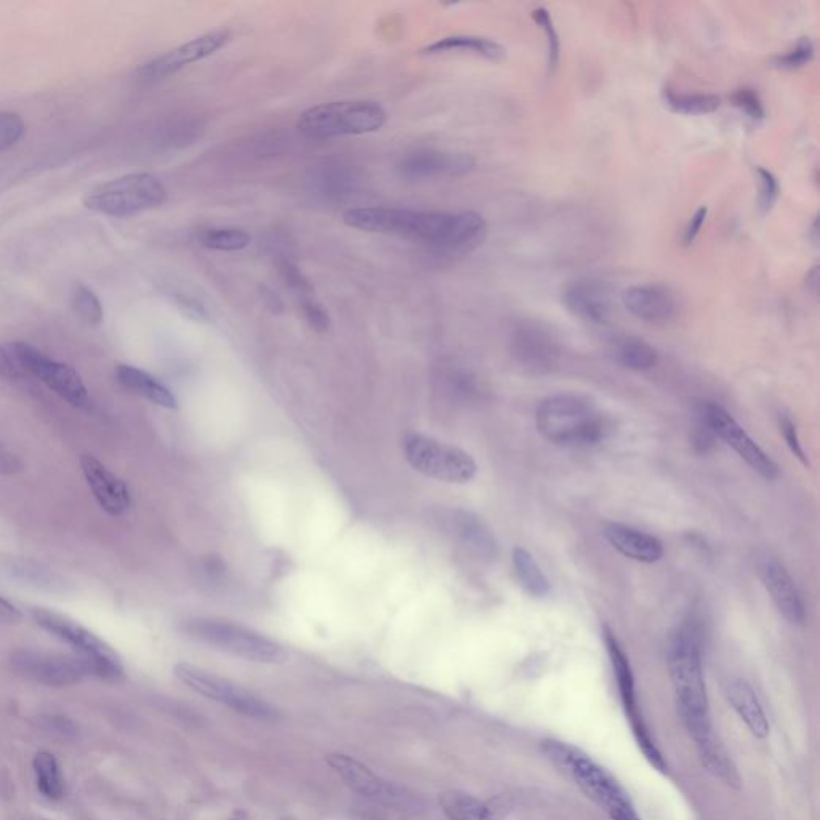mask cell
Listing matches in <instances>:
<instances>
[{"mask_svg": "<svg viewBox=\"0 0 820 820\" xmlns=\"http://www.w3.org/2000/svg\"><path fill=\"white\" fill-rule=\"evenodd\" d=\"M614 292L609 282L599 278H577L566 284L563 303L574 316L591 324H606L611 319Z\"/></svg>", "mask_w": 820, "mask_h": 820, "instance_id": "19", "label": "cell"}, {"mask_svg": "<svg viewBox=\"0 0 820 820\" xmlns=\"http://www.w3.org/2000/svg\"><path fill=\"white\" fill-rule=\"evenodd\" d=\"M513 569H515L519 585L529 595L534 598H543L550 593V580L542 571L539 563L535 561L531 551L523 547H516L513 550Z\"/></svg>", "mask_w": 820, "mask_h": 820, "instance_id": "30", "label": "cell"}, {"mask_svg": "<svg viewBox=\"0 0 820 820\" xmlns=\"http://www.w3.org/2000/svg\"><path fill=\"white\" fill-rule=\"evenodd\" d=\"M404 455L415 471L443 483L467 484L478 473V463L467 451L430 436H407Z\"/></svg>", "mask_w": 820, "mask_h": 820, "instance_id": "9", "label": "cell"}, {"mask_svg": "<svg viewBox=\"0 0 820 820\" xmlns=\"http://www.w3.org/2000/svg\"><path fill=\"white\" fill-rule=\"evenodd\" d=\"M167 201V188L151 173H129L92 189L84 199L87 209L108 217L124 218L157 209Z\"/></svg>", "mask_w": 820, "mask_h": 820, "instance_id": "7", "label": "cell"}, {"mask_svg": "<svg viewBox=\"0 0 820 820\" xmlns=\"http://www.w3.org/2000/svg\"><path fill=\"white\" fill-rule=\"evenodd\" d=\"M117 382L124 386L125 390L138 394L141 398L148 399L156 406L164 409H177L178 401L175 394L170 391L169 386L159 382L154 375L148 374L146 370L129 364H119L116 367Z\"/></svg>", "mask_w": 820, "mask_h": 820, "instance_id": "26", "label": "cell"}, {"mask_svg": "<svg viewBox=\"0 0 820 820\" xmlns=\"http://www.w3.org/2000/svg\"><path fill=\"white\" fill-rule=\"evenodd\" d=\"M625 310L649 324H668L680 314V297L675 290L659 282L636 284L622 295Z\"/></svg>", "mask_w": 820, "mask_h": 820, "instance_id": "17", "label": "cell"}, {"mask_svg": "<svg viewBox=\"0 0 820 820\" xmlns=\"http://www.w3.org/2000/svg\"><path fill=\"white\" fill-rule=\"evenodd\" d=\"M278 266L282 281H284L290 292H294L298 302L303 303L306 300H311V298H316L314 297V289L311 286L310 279L306 278L303 271L292 260L282 258Z\"/></svg>", "mask_w": 820, "mask_h": 820, "instance_id": "39", "label": "cell"}, {"mask_svg": "<svg viewBox=\"0 0 820 820\" xmlns=\"http://www.w3.org/2000/svg\"><path fill=\"white\" fill-rule=\"evenodd\" d=\"M25 614L20 607L15 606L12 601L0 595V624L17 625L23 620Z\"/></svg>", "mask_w": 820, "mask_h": 820, "instance_id": "49", "label": "cell"}, {"mask_svg": "<svg viewBox=\"0 0 820 820\" xmlns=\"http://www.w3.org/2000/svg\"><path fill=\"white\" fill-rule=\"evenodd\" d=\"M386 117L385 108L377 101H332L306 109L298 117L297 127L305 137L326 140L377 132L385 125Z\"/></svg>", "mask_w": 820, "mask_h": 820, "instance_id": "6", "label": "cell"}, {"mask_svg": "<svg viewBox=\"0 0 820 820\" xmlns=\"http://www.w3.org/2000/svg\"><path fill=\"white\" fill-rule=\"evenodd\" d=\"M756 178H758V185H760V196H758V204L764 214H768L769 210L774 207L777 199H779L780 185L776 175L771 170L764 169V167H756Z\"/></svg>", "mask_w": 820, "mask_h": 820, "instance_id": "43", "label": "cell"}, {"mask_svg": "<svg viewBox=\"0 0 820 820\" xmlns=\"http://www.w3.org/2000/svg\"><path fill=\"white\" fill-rule=\"evenodd\" d=\"M603 534L620 555L638 563L654 564L664 556V543L636 527L622 523H607Z\"/></svg>", "mask_w": 820, "mask_h": 820, "instance_id": "23", "label": "cell"}, {"mask_svg": "<svg viewBox=\"0 0 820 820\" xmlns=\"http://www.w3.org/2000/svg\"><path fill=\"white\" fill-rule=\"evenodd\" d=\"M532 20L547 37L548 71L553 73L559 66V60H561V41H559L555 23H553V18H551L550 12L545 7H537V9L532 10Z\"/></svg>", "mask_w": 820, "mask_h": 820, "instance_id": "38", "label": "cell"}, {"mask_svg": "<svg viewBox=\"0 0 820 820\" xmlns=\"http://www.w3.org/2000/svg\"><path fill=\"white\" fill-rule=\"evenodd\" d=\"M343 222L367 233L386 234L420 242L444 257H463L478 249L487 236V223L476 212L361 207L346 210Z\"/></svg>", "mask_w": 820, "mask_h": 820, "instance_id": "1", "label": "cell"}, {"mask_svg": "<svg viewBox=\"0 0 820 820\" xmlns=\"http://www.w3.org/2000/svg\"><path fill=\"white\" fill-rule=\"evenodd\" d=\"M811 241L814 242V244H817V241H819V226H817V218H814V222H812Z\"/></svg>", "mask_w": 820, "mask_h": 820, "instance_id": "52", "label": "cell"}, {"mask_svg": "<svg viewBox=\"0 0 820 820\" xmlns=\"http://www.w3.org/2000/svg\"><path fill=\"white\" fill-rule=\"evenodd\" d=\"M732 105L739 109L740 113L745 114L748 119L753 122L763 121L766 117V109H764L763 100H761L760 93L756 92L752 87H740L731 95Z\"/></svg>", "mask_w": 820, "mask_h": 820, "instance_id": "40", "label": "cell"}, {"mask_svg": "<svg viewBox=\"0 0 820 820\" xmlns=\"http://www.w3.org/2000/svg\"><path fill=\"white\" fill-rule=\"evenodd\" d=\"M230 39L231 34L228 31H223V29L194 37L191 41L181 44L177 49L162 53L159 57L149 60L145 65H141L137 69V79L146 82V84L167 79V77L177 74L185 66L193 65L196 61L214 55L215 52L225 47Z\"/></svg>", "mask_w": 820, "mask_h": 820, "instance_id": "15", "label": "cell"}, {"mask_svg": "<svg viewBox=\"0 0 820 820\" xmlns=\"http://www.w3.org/2000/svg\"><path fill=\"white\" fill-rule=\"evenodd\" d=\"M25 468L17 454H13L9 447L0 444V475L15 476Z\"/></svg>", "mask_w": 820, "mask_h": 820, "instance_id": "48", "label": "cell"}, {"mask_svg": "<svg viewBox=\"0 0 820 820\" xmlns=\"http://www.w3.org/2000/svg\"><path fill=\"white\" fill-rule=\"evenodd\" d=\"M615 359L625 369L644 372L657 366L659 354L651 343L640 337H625L615 345Z\"/></svg>", "mask_w": 820, "mask_h": 820, "instance_id": "31", "label": "cell"}, {"mask_svg": "<svg viewBox=\"0 0 820 820\" xmlns=\"http://www.w3.org/2000/svg\"><path fill=\"white\" fill-rule=\"evenodd\" d=\"M702 633L696 619L689 620L673 636L668 651V670L675 691L676 710L684 728L696 742L699 755L720 745L713 732L707 684L702 665Z\"/></svg>", "mask_w": 820, "mask_h": 820, "instance_id": "2", "label": "cell"}, {"mask_svg": "<svg viewBox=\"0 0 820 820\" xmlns=\"http://www.w3.org/2000/svg\"><path fill=\"white\" fill-rule=\"evenodd\" d=\"M459 534L463 542L467 543L471 550L481 558H495L497 555V542L494 535L489 531V527L470 513H460Z\"/></svg>", "mask_w": 820, "mask_h": 820, "instance_id": "33", "label": "cell"}, {"mask_svg": "<svg viewBox=\"0 0 820 820\" xmlns=\"http://www.w3.org/2000/svg\"><path fill=\"white\" fill-rule=\"evenodd\" d=\"M199 241L207 249L236 252L249 247L252 238L247 231L239 228H210L202 231Z\"/></svg>", "mask_w": 820, "mask_h": 820, "instance_id": "35", "label": "cell"}, {"mask_svg": "<svg viewBox=\"0 0 820 820\" xmlns=\"http://www.w3.org/2000/svg\"><path fill=\"white\" fill-rule=\"evenodd\" d=\"M173 673L180 683L185 684L186 688L196 692L199 696L225 705L247 718L273 720L276 716V710L268 702L255 696L254 692L215 673L205 672L202 668L189 664L175 665Z\"/></svg>", "mask_w": 820, "mask_h": 820, "instance_id": "10", "label": "cell"}, {"mask_svg": "<svg viewBox=\"0 0 820 820\" xmlns=\"http://www.w3.org/2000/svg\"><path fill=\"white\" fill-rule=\"evenodd\" d=\"M300 308H302L303 316H305L306 321H308V324H310L314 330H318V332H326V330L329 329V313H327L324 305L319 303L316 298H311V300H306V302L300 303Z\"/></svg>", "mask_w": 820, "mask_h": 820, "instance_id": "45", "label": "cell"}, {"mask_svg": "<svg viewBox=\"0 0 820 820\" xmlns=\"http://www.w3.org/2000/svg\"><path fill=\"white\" fill-rule=\"evenodd\" d=\"M716 441L718 439H716L715 433H713L712 427L708 423L707 415L702 409V404H700L697 407L696 422H694L691 431L692 447H694L697 454H708L715 447Z\"/></svg>", "mask_w": 820, "mask_h": 820, "instance_id": "42", "label": "cell"}, {"mask_svg": "<svg viewBox=\"0 0 820 820\" xmlns=\"http://www.w3.org/2000/svg\"><path fill=\"white\" fill-rule=\"evenodd\" d=\"M760 577L779 614L788 624L803 625L806 620L803 598L784 564L776 559H766L761 564Z\"/></svg>", "mask_w": 820, "mask_h": 820, "instance_id": "22", "label": "cell"}, {"mask_svg": "<svg viewBox=\"0 0 820 820\" xmlns=\"http://www.w3.org/2000/svg\"><path fill=\"white\" fill-rule=\"evenodd\" d=\"M612 820H640L638 814H636L635 809L633 811L622 812V814H617V816L611 817Z\"/></svg>", "mask_w": 820, "mask_h": 820, "instance_id": "51", "label": "cell"}, {"mask_svg": "<svg viewBox=\"0 0 820 820\" xmlns=\"http://www.w3.org/2000/svg\"><path fill=\"white\" fill-rule=\"evenodd\" d=\"M327 763L337 772L343 784L358 795L380 801V803L393 804V806L404 801V795L399 792L398 788L380 779L372 769L367 768L366 764L354 760L351 756L343 755V753H330L327 756Z\"/></svg>", "mask_w": 820, "mask_h": 820, "instance_id": "21", "label": "cell"}, {"mask_svg": "<svg viewBox=\"0 0 820 820\" xmlns=\"http://www.w3.org/2000/svg\"><path fill=\"white\" fill-rule=\"evenodd\" d=\"M81 470L93 499L97 500L106 515L122 516L132 507V491L129 484L109 470L97 457L90 454L82 455Z\"/></svg>", "mask_w": 820, "mask_h": 820, "instance_id": "20", "label": "cell"}, {"mask_svg": "<svg viewBox=\"0 0 820 820\" xmlns=\"http://www.w3.org/2000/svg\"><path fill=\"white\" fill-rule=\"evenodd\" d=\"M510 353L526 372L542 375L558 366L561 345L547 326L523 319L511 329Z\"/></svg>", "mask_w": 820, "mask_h": 820, "instance_id": "13", "label": "cell"}, {"mask_svg": "<svg viewBox=\"0 0 820 820\" xmlns=\"http://www.w3.org/2000/svg\"><path fill=\"white\" fill-rule=\"evenodd\" d=\"M604 644H606L607 656L611 660L612 670H614L615 681H617V688H619L620 700L624 705L625 713H627L628 720L632 724V728L641 726L644 723L643 716L638 710V702H636V688L635 676H633L632 665L625 654L622 644L617 640L611 628H603Z\"/></svg>", "mask_w": 820, "mask_h": 820, "instance_id": "25", "label": "cell"}, {"mask_svg": "<svg viewBox=\"0 0 820 820\" xmlns=\"http://www.w3.org/2000/svg\"><path fill=\"white\" fill-rule=\"evenodd\" d=\"M535 425L548 443L571 449L603 443L611 431L609 420L595 402L572 393L543 399L535 412Z\"/></svg>", "mask_w": 820, "mask_h": 820, "instance_id": "3", "label": "cell"}, {"mask_svg": "<svg viewBox=\"0 0 820 820\" xmlns=\"http://www.w3.org/2000/svg\"><path fill=\"white\" fill-rule=\"evenodd\" d=\"M233 820H239V819H233Z\"/></svg>", "mask_w": 820, "mask_h": 820, "instance_id": "54", "label": "cell"}, {"mask_svg": "<svg viewBox=\"0 0 820 820\" xmlns=\"http://www.w3.org/2000/svg\"><path fill=\"white\" fill-rule=\"evenodd\" d=\"M779 428L780 435L784 436L785 443H787L790 452H792L796 459L800 460L803 465H808V457H806V452H804L803 444H801L800 436H798V431H796L793 420L790 419L788 415H779Z\"/></svg>", "mask_w": 820, "mask_h": 820, "instance_id": "44", "label": "cell"}, {"mask_svg": "<svg viewBox=\"0 0 820 820\" xmlns=\"http://www.w3.org/2000/svg\"><path fill=\"white\" fill-rule=\"evenodd\" d=\"M7 348L21 369L25 370V374L36 377L63 401L68 402L69 406L77 409L89 406V388L76 369L65 362L50 358L29 343L13 342Z\"/></svg>", "mask_w": 820, "mask_h": 820, "instance_id": "11", "label": "cell"}, {"mask_svg": "<svg viewBox=\"0 0 820 820\" xmlns=\"http://www.w3.org/2000/svg\"><path fill=\"white\" fill-rule=\"evenodd\" d=\"M664 101L673 113L686 116H705L715 113L721 106V98L715 93L676 92L672 89L664 90Z\"/></svg>", "mask_w": 820, "mask_h": 820, "instance_id": "32", "label": "cell"}, {"mask_svg": "<svg viewBox=\"0 0 820 820\" xmlns=\"http://www.w3.org/2000/svg\"><path fill=\"white\" fill-rule=\"evenodd\" d=\"M34 772H36L37 788L49 800H60L65 793L60 766L52 753H37L34 758Z\"/></svg>", "mask_w": 820, "mask_h": 820, "instance_id": "34", "label": "cell"}, {"mask_svg": "<svg viewBox=\"0 0 820 820\" xmlns=\"http://www.w3.org/2000/svg\"><path fill=\"white\" fill-rule=\"evenodd\" d=\"M31 615L42 630L63 641L66 646L73 649L76 656L82 657L90 665L92 676L106 681L121 680L124 676L121 659L111 646L95 633L77 624L76 620L45 607H33Z\"/></svg>", "mask_w": 820, "mask_h": 820, "instance_id": "8", "label": "cell"}, {"mask_svg": "<svg viewBox=\"0 0 820 820\" xmlns=\"http://www.w3.org/2000/svg\"><path fill=\"white\" fill-rule=\"evenodd\" d=\"M707 215V207H700V209H697L696 212L692 214V217L689 218V222L686 223L683 231L684 246H692V244L696 242L697 236H699L700 230H702V226H704L705 220H707Z\"/></svg>", "mask_w": 820, "mask_h": 820, "instance_id": "47", "label": "cell"}, {"mask_svg": "<svg viewBox=\"0 0 820 820\" xmlns=\"http://www.w3.org/2000/svg\"><path fill=\"white\" fill-rule=\"evenodd\" d=\"M183 632L197 643L255 664H284L286 649L262 633L228 620L194 617L183 622Z\"/></svg>", "mask_w": 820, "mask_h": 820, "instance_id": "4", "label": "cell"}, {"mask_svg": "<svg viewBox=\"0 0 820 820\" xmlns=\"http://www.w3.org/2000/svg\"><path fill=\"white\" fill-rule=\"evenodd\" d=\"M476 161L470 154L419 149L402 157L398 164L402 178L412 181L438 177H462L475 169Z\"/></svg>", "mask_w": 820, "mask_h": 820, "instance_id": "18", "label": "cell"}, {"mask_svg": "<svg viewBox=\"0 0 820 820\" xmlns=\"http://www.w3.org/2000/svg\"><path fill=\"white\" fill-rule=\"evenodd\" d=\"M10 664L23 680L49 688H68L92 676L90 665L76 654L20 649L13 652Z\"/></svg>", "mask_w": 820, "mask_h": 820, "instance_id": "12", "label": "cell"}, {"mask_svg": "<svg viewBox=\"0 0 820 820\" xmlns=\"http://www.w3.org/2000/svg\"><path fill=\"white\" fill-rule=\"evenodd\" d=\"M806 287L812 295L819 294V266H812L806 276Z\"/></svg>", "mask_w": 820, "mask_h": 820, "instance_id": "50", "label": "cell"}, {"mask_svg": "<svg viewBox=\"0 0 820 820\" xmlns=\"http://www.w3.org/2000/svg\"><path fill=\"white\" fill-rule=\"evenodd\" d=\"M423 55H444V53H470L486 60L499 61L505 57V49L499 42L473 34H455L443 37L422 49Z\"/></svg>", "mask_w": 820, "mask_h": 820, "instance_id": "28", "label": "cell"}, {"mask_svg": "<svg viewBox=\"0 0 820 820\" xmlns=\"http://www.w3.org/2000/svg\"><path fill=\"white\" fill-rule=\"evenodd\" d=\"M25 121L20 114L0 111V153L9 151L25 135Z\"/></svg>", "mask_w": 820, "mask_h": 820, "instance_id": "41", "label": "cell"}, {"mask_svg": "<svg viewBox=\"0 0 820 820\" xmlns=\"http://www.w3.org/2000/svg\"><path fill=\"white\" fill-rule=\"evenodd\" d=\"M26 820H42V819H26Z\"/></svg>", "mask_w": 820, "mask_h": 820, "instance_id": "53", "label": "cell"}, {"mask_svg": "<svg viewBox=\"0 0 820 820\" xmlns=\"http://www.w3.org/2000/svg\"><path fill=\"white\" fill-rule=\"evenodd\" d=\"M708 423L715 433L716 439H720L724 444H728L732 451L739 455L740 459L747 463L748 467L756 471L761 478L776 479L779 476L777 463L761 449L752 436L748 435L744 428L740 427L736 419L729 414L728 410L718 406L715 402H704L702 404Z\"/></svg>", "mask_w": 820, "mask_h": 820, "instance_id": "14", "label": "cell"}, {"mask_svg": "<svg viewBox=\"0 0 820 820\" xmlns=\"http://www.w3.org/2000/svg\"><path fill=\"white\" fill-rule=\"evenodd\" d=\"M0 377L10 382L21 380L25 377V370L15 361L7 346H0Z\"/></svg>", "mask_w": 820, "mask_h": 820, "instance_id": "46", "label": "cell"}, {"mask_svg": "<svg viewBox=\"0 0 820 820\" xmlns=\"http://www.w3.org/2000/svg\"><path fill=\"white\" fill-rule=\"evenodd\" d=\"M542 750L548 760L566 772L609 816L635 809L624 787L606 769L591 760L587 753L558 740H545Z\"/></svg>", "mask_w": 820, "mask_h": 820, "instance_id": "5", "label": "cell"}, {"mask_svg": "<svg viewBox=\"0 0 820 820\" xmlns=\"http://www.w3.org/2000/svg\"><path fill=\"white\" fill-rule=\"evenodd\" d=\"M71 308L77 318L89 326H100L105 319V310H103L100 298L92 289L82 284L74 287L73 294H71Z\"/></svg>", "mask_w": 820, "mask_h": 820, "instance_id": "36", "label": "cell"}, {"mask_svg": "<svg viewBox=\"0 0 820 820\" xmlns=\"http://www.w3.org/2000/svg\"><path fill=\"white\" fill-rule=\"evenodd\" d=\"M308 183L319 196L342 201L358 189L359 177L353 165L338 159H324L313 165Z\"/></svg>", "mask_w": 820, "mask_h": 820, "instance_id": "24", "label": "cell"}, {"mask_svg": "<svg viewBox=\"0 0 820 820\" xmlns=\"http://www.w3.org/2000/svg\"><path fill=\"white\" fill-rule=\"evenodd\" d=\"M816 55V47L809 37H801L800 41L793 45L792 49L785 53H780L772 58L771 66L782 69V71H796L811 63Z\"/></svg>", "mask_w": 820, "mask_h": 820, "instance_id": "37", "label": "cell"}, {"mask_svg": "<svg viewBox=\"0 0 820 820\" xmlns=\"http://www.w3.org/2000/svg\"><path fill=\"white\" fill-rule=\"evenodd\" d=\"M0 577L45 595L68 596L74 591L73 582L65 575L23 556L0 553Z\"/></svg>", "mask_w": 820, "mask_h": 820, "instance_id": "16", "label": "cell"}, {"mask_svg": "<svg viewBox=\"0 0 820 820\" xmlns=\"http://www.w3.org/2000/svg\"><path fill=\"white\" fill-rule=\"evenodd\" d=\"M439 804L451 820H495L494 809L489 804L460 790L441 793Z\"/></svg>", "mask_w": 820, "mask_h": 820, "instance_id": "29", "label": "cell"}, {"mask_svg": "<svg viewBox=\"0 0 820 820\" xmlns=\"http://www.w3.org/2000/svg\"><path fill=\"white\" fill-rule=\"evenodd\" d=\"M729 704L736 710L740 720L747 724L753 736L764 739L769 734V721L766 718L760 700L756 697L752 686L744 680H734L728 684L726 689Z\"/></svg>", "mask_w": 820, "mask_h": 820, "instance_id": "27", "label": "cell"}]
</instances>
